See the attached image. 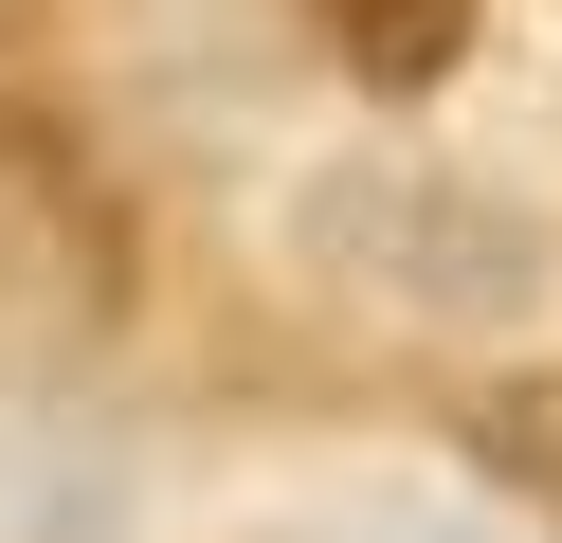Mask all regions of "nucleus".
<instances>
[{"label": "nucleus", "mask_w": 562, "mask_h": 543, "mask_svg": "<svg viewBox=\"0 0 562 543\" xmlns=\"http://www.w3.org/2000/svg\"><path fill=\"white\" fill-rule=\"evenodd\" d=\"M308 272L363 290V308H400V326H508L526 308V217H490L436 163H345L308 200Z\"/></svg>", "instance_id": "obj_1"}, {"label": "nucleus", "mask_w": 562, "mask_h": 543, "mask_svg": "<svg viewBox=\"0 0 562 543\" xmlns=\"http://www.w3.org/2000/svg\"><path fill=\"white\" fill-rule=\"evenodd\" d=\"M363 543H472V525H363Z\"/></svg>", "instance_id": "obj_5"}, {"label": "nucleus", "mask_w": 562, "mask_h": 543, "mask_svg": "<svg viewBox=\"0 0 562 543\" xmlns=\"http://www.w3.org/2000/svg\"><path fill=\"white\" fill-rule=\"evenodd\" d=\"M308 36H327L363 91H436L453 36H472V0H308Z\"/></svg>", "instance_id": "obj_3"}, {"label": "nucleus", "mask_w": 562, "mask_h": 543, "mask_svg": "<svg viewBox=\"0 0 562 543\" xmlns=\"http://www.w3.org/2000/svg\"><path fill=\"white\" fill-rule=\"evenodd\" d=\"M490 453H508L526 489H562V381H526V398H490Z\"/></svg>", "instance_id": "obj_4"}, {"label": "nucleus", "mask_w": 562, "mask_h": 543, "mask_svg": "<svg viewBox=\"0 0 562 543\" xmlns=\"http://www.w3.org/2000/svg\"><path fill=\"white\" fill-rule=\"evenodd\" d=\"M91 308H110V217H91V181H55L37 127H0V381L55 362Z\"/></svg>", "instance_id": "obj_2"}]
</instances>
